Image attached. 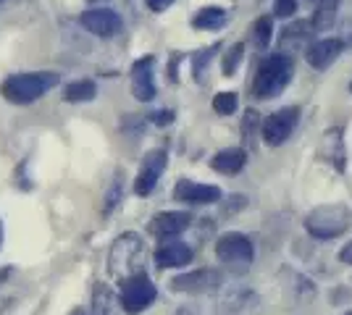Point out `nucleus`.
<instances>
[{
    "instance_id": "1",
    "label": "nucleus",
    "mask_w": 352,
    "mask_h": 315,
    "mask_svg": "<svg viewBox=\"0 0 352 315\" xmlns=\"http://www.w3.org/2000/svg\"><path fill=\"white\" fill-rule=\"evenodd\" d=\"M147 263V247L145 240L137 234V231H126L116 237V242L111 244V253H108V270L111 276L118 281H126L137 273H145Z\"/></svg>"
},
{
    "instance_id": "2",
    "label": "nucleus",
    "mask_w": 352,
    "mask_h": 315,
    "mask_svg": "<svg viewBox=\"0 0 352 315\" xmlns=\"http://www.w3.org/2000/svg\"><path fill=\"white\" fill-rule=\"evenodd\" d=\"M352 229V210L347 205H318L316 210H310L308 218H305V231H308L313 240L329 242L337 240L342 234H347Z\"/></svg>"
},
{
    "instance_id": "3",
    "label": "nucleus",
    "mask_w": 352,
    "mask_h": 315,
    "mask_svg": "<svg viewBox=\"0 0 352 315\" xmlns=\"http://www.w3.org/2000/svg\"><path fill=\"white\" fill-rule=\"evenodd\" d=\"M58 84V74L56 71H30V74H14L3 82V97L16 105H30L40 100L43 95L53 90Z\"/></svg>"
},
{
    "instance_id": "4",
    "label": "nucleus",
    "mask_w": 352,
    "mask_h": 315,
    "mask_svg": "<svg viewBox=\"0 0 352 315\" xmlns=\"http://www.w3.org/2000/svg\"><path fill=\"white\" fill-rule=\"evenodd\" d=\"M294 74V63L289 56L284 53H276V56H268V58L261 63L258 74H255V82H252V92L258 100H274L276 95L287 90V84L292 82Z\"/></svg>"
},
{
    "instance_id": "5",
    "label": "nucleus",
    "mask_w": 352,
    "mask_h": 315,
    "mask_svg": "<svg viewBox=\"0 0 352 315\" xmlns=\"http://www.w3.org/2000/svg\"><path fill=\"white\" fill-rule=\"evenodd\" d=\"M216 257L226 270L232 273H248L252 260H255V247L248 234H239V231H229V234H221L216 242Z\"/></svg>"
},
{
    "instance_id": "6",
    "label": "nucleus",
    "mask_w": 352,
    "mask_h": 315,
    "mask_svg": "<svg viewBox=\"0 0 352 315\" xmlns=\"http://www.w3.org/2000/svg\"><path fill=\"white\" fill-rule=\"evenodd\" d=\"M118 297H121V305H124V313L137 315V313H142V310H147V307L155 302L158 289H155V284L150 281L147 273H137V276H132V279L121 281Z\"/></svg>"
},
{
    "instance_id": "7",
    "label": "nucleus",
    "mask_w": 352,
    "mask_h": 315,
    "mask_svg": "<svg viewBox=\"0 0 352 315\" xmlns=\"http://www.w3.org/2000/svg\"><path fill=\"white\" fill-rule=\"evenodd\" d=\"M223 286V273L219 268H197L182 273L171 281V289L179 294H213Z\"/></svg>"
},
{
    "instance_id": "8",
    "label": "nucleus",
    "mask_w": 352,
    "mask_h": 315,
    "mask_svg": "<svg viewBox=\"0 0 352 315\" xmlns=\"http://www.w3.org/2000/svg\"><path fill=\"white\" fill-rule=\"evenodd\" d=\"M297 124H300V110H297L294 105L281 108V110L271 113V116L263 121L261 137H263V142L268 148H279V145H284V142L294 135Z\"/></svg>"
},
{
    "instance_id": "9",
    "label": "nucleus",
    "mask_w": 352,
    "mask_h": 315,
    "mask_svg": "<svg viewBox=\"0 0 352 315\" xmlns=\"http://www.w3.org/2000/svg\"><path fill=\"white\" fill-rule=\"evenodd\" d=\"M82 27L89 32V34H95V37H103V40H111V37H116L124 32V19L116 14V11H111V8H105V5H98V8H87L85 14H82Z\"/></svg>"
},
{
    "instance_id": "10",
    "label": "nucleus",
    "mask_w": 352,
    "mask_h": 315,
    "mask_svg": "<svg viewBox=\"0 0 352 315\" xmlns=\"http://www.w3.org/2000/svg\"><path fill=\"white\" fill-rule=\"evenodd\" d=\"M166 165H168V152L166 150H150L147 152L145 161H142V168H140L137 179H134V192H137L140 197L150 195V192L155 189L158 179L163 176Z\"/></svg>"
},
{
    "instance_id": "11",
    "label": "nucleus",
    "mask_w": 352,
    "mask_h": 315,
    "mask_svg": "<svg viewBox=\"0 0 352 315\" xmlns=\"http://www.w3.org/2000/svg\"><path fill=\"white\" fill-rule=\"evenodd\" d=\"M318 158L326 161L334 171L344 174L347 171V148H344V132L334 126L329 132H323L321 145H318Z\"/></svg>"
},
{
    "instance_id": "12",
    "label": "nucleus",
    "mask_w": 352,
    "mask_h": 315,
    "mask_svg": "<svg viewBox=\"0 0 352 315\" xmlns=\"http://www.w3.org/2000/svg\"><path fill=\"white\" fill-rule=\"evenodd\" d=\"M174 197L187 205H213L223 197V192L213 184H195L190 179H179L174 187Z\"/></svg>"
},
{
    "instance_id": "13",
    "label": "nucleus",
    "mask_w": 352,
    "mask_h": 315,
    "mask_svg": "<svg viewBox=\"0 0 352 315\" xmlns=\"http://www.w3.org/2000/svg\"><path fill=\"white\" fill-rule=\"evenodd\" d=\"M342 53H344V40H339V37H323V40H316L313 45H308L305 60H308L316 71H326Z\"/></svg>"
},
{
    "instance_id": "14",
    "label": "nucleus",
    "mask_w": 352,
    "mask_h": 315,
    "mask_svg": "<svg viewBox=\"0 0 352 315\" xmlns=\"http://www.w3.org/2000/svg\"><path fill=\"white\" fill-rule=\"evenodd\" d=\"M155 58L145 56L132 66V92L140 103H150L155 97V79H153Z\"/></svg>"
},
{
    "instance_id": "15",
    "label": "nucleus",
    "mask_w": 352,
    "mask_h": 315,
    "mask_svg": "<svg viewBox=\"0 0 352 315\" xmlns=\"http://www.w3.org/2000/svg\"><path fill=\"white\" fill-rule=\"evenodd\" d=\"M190 226H192L190 213L166 210V213H158V215L150 221V234H155V237H161V240H171V237L184 234Z\"/></svg>"
},
{
    "instance_id": "16",
    "label": "nucleus",
    "mask_w": 352,
    "mask_h": 315,
    "mask_svg": "<svg viewBox=\"0 0 352 315\" xmlns=\"http://www.w3.org/2000/svg\"><path fill=\"white\" fill-rule=\"evenodd\" d=\"M192 247L190 244H184V242H179L176 237L171 240H166L155 250V263L161 266V268H182V266H187L192 263Z\"/></svg>"
},
{
    "instance_id": "17",
    "label": "nucleus",
    "mask_w": 352,
    "mask_h": 315,
    "mask_svg": "<svg viewBox=\"0 0 352 315\" xmlns=\"http://www.w3.org/2000/svg\"><path fill=\"white\" fill-rule=\"evenodd\" d=\"M92 315H124V305L116 289L108 284H95L92 289Z\"/></svg>"
},
{
    "instance_id": "18",
    "label": "nucleus",
    "mask_w": 352,
    "mask_h": 315,
    "mask_svg": "<svg viewBox=\"0 0 352 315\" xmlns=\"http://www.w3.org/2000/svg\"><path fill=\"white\" fill-rule=\"evenodd\" d=\"M248 165V152L242 148H226V150L216 152L210 158V168L219 171V174H226V176H234L242 168Z\"/></svg>"
},
{
    "instance_id": "19",
    "label": "nucleus",
    "mask_w": 352,
    "mask_h": 315,
    "mask_svg": "<svg viewBox=\"0 0 352 315\" xmlns=\"http://www.w3.org/2000/svg\"><path fill=\"white\" fill-rule=\"evenodd\" d=\"M255 302V294L250 289H234L229 292L216 307V315H242Z\"/></svg>"
},
{
    "instance_id": "20",
    "label": "nucleus",
    "mask_w": 352,
    "mask_h": 315,
    "mask_svg": "<svg viewBox=\"0 0 352 315\" xmlns=\"http://www.w3.org/2000/svg\"><path fill=\"white\" fill-rule=\"evenodd\" d=\"M310 34V24L308 21H294L289 24L287 30H281V37H279V50L284 53H292V50H300V47L305 45V40H308Z\"/></svg>"
},
{
    "instance_id": "21",
    "label": "nucleus",
    "mask_w": 352,
    "mask_h": 315,
    "mask_svg": "<svg viewBox=\"0 0 352 315\" xmlns=\"http://www.w3.org/2000/svg\"><path fill=\"white\" fill-rule=\"evenodd\" d=\"M98 97V84L92 79H76L63 87V100L66 103H89Z\"/></svg>"
},
{
    "instance_id": "22",
    "label": "nucleus",
    "mask_w": 352,
    "mask_h": 315,
    "mask_svg": "<svg viewBox=\"0 0 352 315\" xmlns=\"http://www.w3.org/2000/svg\"><path fill=\"white\" fill-rule=\"evenodd\" d=\"M337 11H339V0H321L318 8H316L313 21H310V30L313 32L331 30V24L337 21Z\"/></svg>"
},
{
    "instance_id": "23",
    "label": "nucleus",
    "mask_w": 352,
    "mask_h": 315,
    "mask_svg": "<svg viewBox=\"0 0 352 315\" xmlns=\"http://www.w3.org/2000/svg\"><path fill=\"white\" fill-rule=\"evenodd\" d=\"M223 24H226V11L219 5H208L203 11H197V16L192 19L195 30H219Z\"/></svg>"
},
{
    "instance_id": "24",
    "label": "nucleus",
    "mask_w": 352,
    "mask_h": 315,
    "mask_svg": "<svg viewBox=\"0 0 352 315\" xmlns=\"http://www.w3.org/2000/svg\"><path fill=\"white\" fill-rule=\"evenodd\" d=\"M121 197H124V179H121V171H118L116 176H113V181L108 184V189H105V195H103V213L105 215H111V213L118 208Z\"/></svg>"
},
{
    "instance_id": "25",
    "label": "nucleus",
    "mask_w": 352,
    "mask_h": 315,
    "mask_svg": "<svg viewBox=\"0 0 352 315\" xmlns=\"http://www.w3.org/2000/svg\"><path fill=\"white\" fill-rule=\"evenodd\" d=\"M271 37H274V19L271 16H261L255 24H252V40H255V45L265 50L268 43H271Z\"/></svg>"
},
{
    "instance_id": "26",
    "label": "nucleus",
    "mask_w": 352,
    "mask_h": 315,
    "mask_svg": "<svg viewBox=\"0 0 352 315\" xmlns=\"http://www.w3.org/2000/svg\"><path fill=\"white\" fill-rule=\"evenodd\" d=\"M242 56H245V45H242V43H236V45L229 47V53L223 56V63H221V69H223V76H234L236 66L242 63Z\"/></svg>"
},
{
    "instance_id": "27",
    "label": "nucleus",
    "mask_w": 352,
    "mask_h": 315,
    "mask_svg": "<svg viewBox=\"0 0 352 315\" xmlns=\"http://www.w3.org/2000/svg\"><path fill=\"white\" fill-rule=\"evenodd\" d=\"M213 110H216L219 116H232V113L236 110L234 92H219V95L213 97Z\"/></svg>"
},
{
    "instance_id": "28",
    "label": "nucleus",
    "mask_w": 352,
    "mask_h": 315,
    "mask_svg": "<svg viewBox=\"0 0 352 315\" xmlns=\"http://www.w3.org/2000/svg\"><path fill=\"white\" fill-rule=\"evenodd\" d=\"M219 50H221L219 45H213V47H208V50H203V53H197V56H195V79H197V82H203L208 63L213 60V56H216Z\"/></svg>"
},
{
    "instance_id": "29",
    "label": "nucleus",
    "mask_w": 352,
    "mask_h": 315,
    "mask_svg": "<svg viewBox=\"0 0 352 315\" xmlns=\"http://www.w3.org/2000/svg\"><path fill=\"white\" fill-rule=\"evenodd\" d=\"M176 113L174 110H168V108H163V110H153L150 113V124H155V126H168V124H174Z\"/></svg>"
},
{
    "instance_id": "30",
    "label": "nucleus",
    "mask_w": 352,
    "mask_h": 315,
    "mask_svg": "<svg viewBox=\"0 0 352 315\" xmlns=\"http://www.w3.org/2000/svg\"><path fill=\"white\" fill-rule=\"evenodd\" d=\"M297 11V0H274V14L279 19H289Z\"/></svg>"
},
{
    "instance_id": "31",
    "label": "nucleus",
    "mask_w": 352,
    "mask_h": 315,
    "mask_svg": "<svg viewBox=\"0 0 352 315\" xmlns=\"http://www.w3.org/2000/svg\"><path fill=\"white\" fill-rule=\"evenodd\" d=\"M142 126H145L142 119H134V116H126V119H124V132H126V135H140Z\"/></svg>"
},
{
    "instance_id": "32",
    "label": "nucleus",
    "mask_w": 352,
    "mask_h": 315,
    "mask_svg": "<svg viewBox=\"0 0 352 315\" xmlns=\"http://www.w3.org/2000/svg\"><path fill=\"white\" fill-rule=\"evenodd\" d=\"M171 3H174V0H147V8H150L153 14H163Z\"/></svg>"
},
{
    "instance_id": "33",
    "label": "nucleus",
    "mask_w": 352,
    "mask_h": 315,
    "mask_svg": "<svg viewBox=\"0 0 352 315\" xmlns=\"http://www.w3.org/2000/svg\"><path fill=\"white\" fill-rule=\"evenodd\" d=\"M339 260H342L344 266H352V242H347V244L339 250Z\"/></svg>"
},
{
    "instance_id": "34",
    "label": "nucleus",
    "mask_w": 352,
    "mask_h": 315,
    "mask_svg": "<svg viewBox=\"0 0 352 315\" xmlns=\"http://www.w3.org/2000/svg\"><path fill=\"white\" fill-rule=\"evenodd\" d=\"M176 315H195L192 310H187V307H182V310H176Z\"/></svg>"
},
{
    "instance_id": "35",
    "label": "nucleus",
    "mask_w": 352,
    "mask_h": 315,
    "mask_svg": "<svg viewBox=\"0 0 352 315\" xmlns=\"http://www.w3.org/2000/svg\"><path fill=\"white\" fill-rule=\"evenodd\" d=\"M0 247H3V221H0Z\"/></svg>"
},
{
    "instance_id": "36",
    "label": "nucleus",
    "mask_w": 352,
    "mask_h": 315,
    "mask_svg": "<svg viewBox=\"0 0 352 315\" xmlns=\"http://www.w3.org/2000/svg\"><path fill=\"white\" fill-rule=\"evenodd\" d=\"M72 315H87V313H85V310H74Z\"/></svg>"
},
{
    "instance_id": "37",
    "label": "nucleus",
    "mask_w": 352,
    "mask_h": 315,
    "mask_svg": "<svg viewBox=\"0 0 352 315\" xmlns=\"http://www.w3.org/2000/svg\"><path fill=\"white\" fill-rule=\"evenodd\" d=\"M89 3H105V0H89Z\"/></svg>"
},
{
    "instance_id": "38",
    "label": "nucleus",
    "mask_w": 352,
    "mask_h": 315,
    "mask_svg": "<svg viewBox=\"0 0 352 315\" xmlns=\"http://www.w3.org/2000/svg\"><path fill=\"white\" fill-rule=\"evenodd\" d=\"M344 315H352V313H344Z\"/></svg>"
},
{
    "instance_id": "39",
    "label": "nucleus",
    "mask_w": 352,
    "mask_h": 315,
    "mask_svg": "<svg viewBox=\"0 0 352 315\" xmlns=\"http://www.w3.org/2000/svg\"><path fill=\"white\" fill-rule=\"evenodd\" d=\"M350 90H352V84H350Z\"/></svg>"
}]
</instances>
